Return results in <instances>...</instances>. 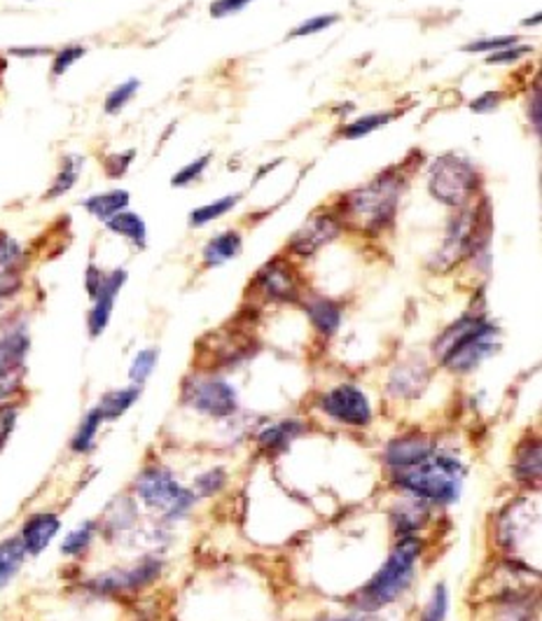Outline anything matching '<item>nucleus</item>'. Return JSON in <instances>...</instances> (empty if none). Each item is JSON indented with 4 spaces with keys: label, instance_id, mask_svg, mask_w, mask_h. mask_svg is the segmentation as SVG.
<instances>
[{
    "label": "nucleus",
    "instance_id": "nucleus-1",
    "mask_svg": "<svg viewBox=\"0 0 542 621\" xmlns=\"http://www.w3.org/2000/svg\"><path fill=\"white\" fill-rule=\"evenodd\" d=\"M393 474V486L410 498L428 503L430 507H451L459 503L463 482H465V465L457 456L435 451L422 465L407 470H397Z\"/></svg>",
    "mask_w": 542,
    "mask_h": 621
},
{
    "label": "nucleus",
    "instance_id": "nucleus-2",
    "mask_svg": "<svg viewBox=\"0 0 542 621\" xmlns=\"http://www.w3.org/2000/svg\"><path fill=\"white\" fill-rule=\"evenodd\" d=\"M498 350V327L484 315H463L433 346L435 358L453 375H470Z\"/></svg>",
    "mask_w": 542,
    "mask_h": 621
},
{
    "label": "nucleus",
    "instance_id": "nucleus-3",
    "mask_svg": "<svg viewBox=\"0 0 542 621\" xmlns=\"http://www.w3.org/2000/svg\"><path fill=\"white\" fill-rule=\"evenodd\" d=\"M426 542L418 536L400 538L389 554L387 563L372 575V579L356 591L354 606L360 612H379L389 608L402 594H405L416 575V561L422 559Z\"/></svg>",
    "mask_w": 542,
    "mask_h": 621
},
{
    "label": "nucleus",
    "instance_id": "nucleus-4",
    "mask_svg": "<svg viewBox=\"0 0 542 621\" xmlns=\"http://www.w3.org/2000/svg\"><path fill=\"white\" fill-rule=\"evenodd\" d=\"M131 495L138 507L162 521L185 519L199 501L192 488L183 486L173 472L160 463H150L136 474Z\"/></svg>",
    "mask_w": 542,
    "mask_h": 621
},
{
    "label": "nucleus",
    "instance_id": "nucleus-5",
    "mask_svg": "<svg viewBox=\"0 0 542 621\" xmlns=\"http://www.w3.org/2000/svg\"><path fill=\"white\" fill-rule=\"evenodd\" d=\"M400 185V177L393 171L379 175L374 183L348 194L344 218L360 232H379L393 220Z\"/></svg>",
    "mask_w": 542,
    "mask_h": 621
},
{
    "label": "nucleus",
    "instance_id": "nucleus-6",
    "mask_svg": "<svg viewBox=\"0 0 542 621\" xmlns=\"http://www.w3.org/2000/svg\"><path fill=\"white\" fill-rule=\"evenodd\" d=\"M164 575V559L157 554H143L141 559H136L129 565H117L111 571H103L87 582H82V587L94 594V596H129L146 591L154 587L160 577Z\"/></svg>",
    "mask_w": 542,
    "mask_h": 621
},
{
    "label": "nucleus",
    "instance_id": "nucleus-7",
    "mask_svg": "<svg viewBox=\"0 0 542 621\" xmlns=\"http://www.w3.org/2000/svg\"><path fill=\"white\" fill-rule=\"evenodd\" d=\"M181 395L192 412L216 421H227L239 412L237 388L220 377H208V375L187 377L183 381Z\"/></svg>",
    "mask_w": 542,
    "mask_h": 621
},
{
    "label": "nucleus",
    "instance_id": "nucleus-8",
    "mask_svg": "<svg viewBox=\"0 0 542 621\" xmlns=\"http://www.w3.org/2000/svg\"><path fill=\"white\" fill-rule=\"evenodd\" d=\"M480 187V175L457 154H445L430 169V192L435 199L461 206Z\"/></svg>",
    "mask_w": 542,
    "mask_h": 621
},
{
    "label": "nucleus",
    "instance_id": "nucleus-9",
    "mask_svg": "<svg viewBox=\"0 0 542 621\" xmlns=\"http://www.w3.org/2000/svg\"><path fill=\"white\" fill-rule=\"evenodd\" d=\"M319 410L346 428H367L374 418L372 402L356 383H339L319 398Z\"/></svg>",
    "mask_w": 542,
    "mask_h": 621
},
{
    "label": "nucleus",
    "instance_id": "nucleus-10",
    "mask_svg": "<svg viewBox=\"0 0 542 621\" xmlns=\"http://www.w3.org/2000/svg\"><path fill=\"white\" fill-rule=\"evenodd\" d=\"M540 526V507L533 505L531 498H519L510 507H507L500 519H498V544L503 552L510 554V561H515L517 549L523 540L533 536V530Z\"/></svg>",
    "mask_w": 542,
    "mask_h": 621
},
{
    "label": "nucleus",
    "instance_id": "nucleus-11",
    "mask_svg": "<svg viewBox=\"0 0 542 621\" xmlns=\"http://www.w3.org/2000/svg\"><path fill=\"white\" fill-rule=\"evenodd\" d=\"M437 451V441L426 433H407L393 437L383 447V463L391 472L422 465Z\"/></svg>",
    "mask_w": 542,
    "mask_h": 621
},
{
    "label": "nucleus",
    "instance_id": "nucleus-12",
    "mask_svg": "<svg viewBox=\"0 0 542 621\" xmlns=\"http://www.w3.org/2000/svg\"><path fill=\"white\" fill-rule=\"evenodd\" d=\"M64 530V521L57 511H31L28 517L22 521L20 530H16V538L22 540L24 549H26V556L28 559H36L41 554H45L47 549L51 547Z\"/></svg>",
    "mask_w": 542,
    "mask_h": 621
},
{
    "label": "nucleus",
    "instance_id": "nucleus-13",
    "mask_svg": "<svg viewBox=\"0 0 542 621\" xmlns=\"http://www.w3.org/2000/svg\"><path fill=\"white\" fill-rule=\"evenodd\" d=\"M125 283H127V272L115 269L111 274H103L96 290L90 295L92 297V309H90V315H87V330H90L92 340H96V336H101L103 332L108 330L113 309H115V299H117V295H119Z\"/></svg>",
    "mask_w": 542,
    "mask_h": 621
},
{
    "label": "nucleus",
    "instance_id": "nucleus-14",
    "mask_svg": "<svg viewBox=\"0 0 542 621\" xmlns=\"http://www.w3.org/2000/svg\"><path fill=\"white\" fill-rule=\"evenodd\" d=\"M339 220L332 216V212H316V216H311L302 229H297L295 237L290 239L288 248L295 255H302L309 257L313 253H319L321 248L330 241H335L339 237Z\"/></svg>",
    "mask_w": 542,
    "mask_h": 621
},
{
    "label": "nucleus",
    "instance_id": "nucleus-15",
    "mask_svg": "<svg viewBox=\"0 0 542 621\" xmlns=\"http://www.w3.org/2000/svg\"><path fill=\"white\" fill-rule=\"evenodd\" d=\"M255 286L262 295L274 301H297V297H300V278L281 257L262 266L255 276Z\"/></svg>",
    "mask_w": 542,
    "mask_h": 621
},
{
    "label": "nucleus",
    "instance_id": "nucleus-16",
    "mask_svg": "<svg viewBox=\"0 0 542 621\" xmlns=\"http://www.w3.org/2000/svg\"><path fill=\"white\" fill-rule=\"evenodd\" d=\"M138 519H141V507H138L131 493L117 495L113 503L103 511L99 521V536H106L108 540H119L136 530Z\"/></svg>",
    "mask_w": 542,
    "mask_h": 621
},
{
    "label": "nucleus",
    "instance_id": "nucleus-17",
    "mask_svg": "<svg viewBox=\"0 0 542 621\" xmlns=\"http://www.w3.org/2000/svg\"><path fill=\"white\" fill-rule=\"evenodd\" d=\"M31 350V334L26 323L14 321L0 325V375L24 369Z\"/></svg>",
    "mask_w": 542,
    "mask_h": 621
},
{
    "label": "nucleus",
    "instance_id": "nucleus-18",
    "mask_svg": "<svg viewBox=\"0 0 542 621\" xmlns=\"http://www.w3.org/2000/svg\"><path fill=\"white\" fill-rule=\"evenodd\" d=\"M430 383V369L424 360H405L395 365L389 377V393L397 400H416Z\"/></svg>",
    "mask_w": 542,
    "mask_h": 621
},
{
    "label": "nucleus",
    "instance_id": "nucleus-19",
    "mask_svg": "<svg viewBox=\"0 0 542 621\" xmlns=\"http://www.w3.org/2000/svg\"><path fill=\"white\" fill-rule=\"evenodd\" d=\"M512 474L517 479V484L527 488H540V476H542V449H540V437L529 435L523 437L517 449H515V460H512Z\"/></svg>",
    "mask_w": 542,
    "mask_h": 621
},
{
    "label": "nucleus",
    "instance_id": "nucleus-20",
    "mask_svg": "<svg viewBox=\"0 0 542 621\" xmlns=\"http://www.w3.org/2000/svg\"><path fill=\"white\" fill-rule=\"evenodd\" d=\"M304 430H307V425L300 418L276 421L267 425L265 430L257 433V447L262 453H267V456L284 453L295 439H300L304 435Z\"/></svg>",
    "mask_w": 542,
    "mask_h": 621
},
{
    "label": "nucleus",
    "instance_id": "nucleus-21",
    "mask_svg": "<svg viewBox=\"0 0 542 621\" xmlns=\"http://www.w3.org/2000/svg\"><path fill=\"white\" fill-rule=\"evenodd\" d=\"M22 245L0 234V297H10L22 286Z\"/></svg>",
    "mask_w": 542,
    "mask_h": 621
},
{
    "label": "nucleus",
    "instance_id": "nucleus-22",
    "mask_svg": "<svg viewBox=\"0 0 542 621\" xmlns=\"http://www.w3.org/2000/svg\"><path fill=\"white\" fill-rule=\"evenodd\" d=\"M475 222L477 220H475V212H472V210L461 212V216L451 222L447 241H445L442 253H440V257L447 262V266L453 264V262H459L465 255L468 248L472 245V234H475Z\"/></svg>",
    "mask_w": 542,
    "mask_h": 621
},
{
    "label": "nucleus",
    "instance_id": "nucleus-23",
    "mask_svg": "<svg viewBox=\"0 0 542 621\" xmlns=\"http://www.w3.org/2000/svg\"><path fill=\"white\" fill-rule=\"evenodd\" d=\"M430 511H433V507L428 503H422L416 498L402 501L391 511V521H393L395 532L400 538L416 536V532L426 528V524L430 521Z\"/></svg>",
    "mask_w": 542,
    "mask_h": 621
},
{
    "label": "nucleus",
    "instance_id": "nucleus-24",
    "mask_svg": "<svg viewBox=\"0 0 542 621\" xmlns=\"http://www.w3.org/2000/svg\"><path fill=\"white\" fill-rule=\"evenodd\" d=\"M26 561V549L22 540L16 538V532L0 540V591L8 589L10 584L20 577Z\"/></svg>",
    "mask_w": 542,
    "mask_h": 621
},
{
    "label": "nucleus",
    "instance_id": "nucleus-25",
    "mask_svg": "<svg viewBox=\"0 0 542 621\" xmlns=\"http://www.w3.org/2000/svg\"><path fill=\"white\" fill-rule=\"evenodd\" d=\"M103 425H106V421H103L99 406L96 404L90 406V410H87L84 416L80 418L71 441H68V449H71V453L90 456L96 449L99 433H101Z\"/></svg>",
    "mask_w": 542,
    "mask_h": 621
},
{
    "label": "nucleus",
    "instance_id": "nucleus-26",
    "mask_svg": "<svg viewBox=\"0 0 542 621\" xmlns=\"http://www.w3.org/2000/svg\"><path fill=\"white\" fill-rule=\"evenodd\" d=\"M141 393H143V388L131 386V383L125 388H115V390H108V393H103L96 402L103 421L106 423L119 421L138 400H141Z\"/></svg>",
    "mask_w": 542,
    "mask_h": 621
},
{
    "label": "nucleus",
    "instance_id": "nucleus-27",
    "mask_svg": "<svg viewBox=\"0 0 542 621\" xmlns=\"http://www.w3.org/2000/svg\"><path fill=\"white\" fill-rule=\"evenodd\" d=\"M307 315L311 325L316 327L323 336H335L342 327V307L337 301L325 297H313L307 301Z\"/></svg>",
    "mask_w": 542,
    "mask_h": 621
},
{
    "label": "nucleus",
    "instance_id": "nucleus-28",
    "mask_svg": "<svg viewBox=\"0 0 542 621\" xmlns=\"http://www.w3.org/2000/svg\"><path fill=\"white\" fill-rule=\"evenodd\" d=\"M99 538V521L96 519H87L80 526H76L73 530L66 532V538L61 540L59 552L66 559H82L92 552V547Z\"/></svg>",
    "mask_w": 542,
    "mask_h": 621
},
{
    "label": "nucleus",
    "instance_id": "nucleus-29",
    "mask_svg": "<svg viewBox=\"0 0 542 621\" xmlns=\"http://www.w3.org/2000/svg\"><path fill=\"white\" fill-rule=\"evenodd\" d=\"M129 204V192L125 189H113L106 194H96V197L87 199L84 208L92 212V216L101 218V220H111L117 212H122Z\"/></svg>",
    "mask_w": 542,
    "mask_h": 621
},
{
    "label": "nucleus",
    "instance_id": "nucleus-30",
    "mask_svg": "<svg viewBox=\"0 0 542 621\" xmlns=\"http://www.w3.org/2000/svg\"><path fill=\"white\" fill-rule=\"evenodd\" d=\"M239 253H241V237L237 232H224L204 248V262L206 266H220L237 257Z\"/></svg>",
    "mask_w": 542,
    "mask_h": 621
},
{
    "label": "nucleus",
    "instance_id": "nucleus-31",
    "mask_svg": "<svg viewBox=\"0 0 542 621\" xmlns=\"http://www.w3.org/2000/svg\"><path fill=\"white\" fill-rule=\"evenodd\" d=\"M106 222L115 234L129 239L138 248H146V222L138 218L136 212H117V216Z\"/></svg>",
    "mask_w": 542,
    "mask_h": 621
},
{
    "label": "nucleus",
    "instance_id": "nucleus-32",
    "mask_svg": "<svg viewBox=\"0 0 542 621\" xmlns=\"http://www.w3.org/2000/svg\"><path fill=\"white\" fill-rule=\"evenodd\" d=\"M157 363H160V350L157 348H143L134 355V360L129 365V383L143 388L148 383V379L154 375Z\"/></svg>",
    "mask_w": 542,
    "mask_h": 621
},
{
    "label": "nucleus",
    "instance_id": "nucleus-33",
    "mask_svg": "<svg viewBox=\"0 0 542 621\" xmlns=\"http://www.w3.org/2000/svg\"><path fill=\"white\" fill-rule=\"evenodd\" d=\"M227 482H230V476H227V472L222 468L206 470V472L195 476V484H192V493H195L197 498H214V495L224 491Z\"/></svg>",
    "mask_w": 542,
    "mask_h": 621
},
{
    "label": "nucleus",
    "instance_id": "nucleus-34",
    "mask_svg": "<svg viewBox=\"0 0 542 621\" xmlns=\"http://www.w3.org/2000/svg\"><path fill=\"white\" fill-rule=\"evenodd\" d=\"M447 614H449V591L445 584H435L424 612L418 614V621H447Z\"/></svg>",
    "mask_w": 542,
    "mask_h": 621
},
{
    "label": "nucleus",
    "instance_id": "nucleus-35",
    "mask_svg": "<svg viewBox=\"0 0 542 621\" xmlns=\"http://www.w3.org/2000/svg\"><path fill=\"white\" fill-rule=\"evenodd\" d=\"M80 169H82V159L80 157H66L55 185H51V189L47 192V199H55V197H59V194L71 189L76 185V181H78Z\"/></svg>",
    "mask_w": 542,
    "mask_h": 621
},
{
    "label": "nucleus",
    "instance_id": "nucleus-36",
    "mask_svg": "<svg viewBox=\"0 0 542 621\" xmlns=\"http://www.w3.org/2000/svg\"><path fill=\"white\" fill-rule=\"evenodd\" d=\"M24 377L26 369L0 375V404H20V398L24 393Z\"/></svg>",
    "mask_w": 542,
    "mask_h": 621
},
{
    "label": "nucleus",
    "instance_id": "nucleus-37",
    "mask_svg": "<svg viewBox=\"0 0 542 621\" xmlns=\"http://www.w3.org/2000/svg\"><path fill=\"white\" fill-rule=\"evenodd\" d=\"M239 202V197H222L214 204H208V206H201L197 210H192V216H189V222L195 225V227H201V225H208V222H214L216 218L224 216L227 210L234 208Z\"/></svg>",
    "mask_w": 542,
    "mask_h": 621
},
{
    "label": "nucleus",
    "instance_id": "nucleus-38",
    "mask_svg": "<svg viewBox=\"0 0 542 621\" xmlns=\"http://www.w3.org/2000/svg\"><path fill=\"white\" fill-rule=\"evenodd\" d=\"M20 423V404H0V453L8 447Z\"/></svg>",
    "mask_w": 542,
    "mask_h": 621
},
{
    "label": "nucleus",
    "instance_id": "nucleus-39",
    "mask_svg": "<svg viewBox=\"0 0 542 621\" xmlns=\"http://www.w3.org/2000/svg\"><path fill=\"white\" fill-rule=\"evenodd\" d=\"M391 119H393V115H367V117H360L354 124H348V127L342 131V136L344 138H360L365 134H372L374 129L383 127V124H389Z\"/></svg>",
    "mask_w": 542,
    "mask_h": 621
},
{
    "label": "nucleus",
    "instance_id": "nucleus-40",
    "mask_svg": "<svg viewBox=\"0 0 542 621\" xmlns=\"http://www.w3.org/2000/svg\"><path fill=\"white\" fill-rule=\"evenodd\" d=\"M136 89H138V80H129L125 84H119L117 89H113L111 96L106 99V113H119L125 105L131 101V96L136 94Z\"/></svg>",
    "mask_w": 542,
    "mask_h": 621
},
{
    "label": "nucleus",
    "instance_id": "nucleus-41",
    "mask_svg": "<svg viewBox=\"0 0 542 621\" xmlns=\"http://www.w3.org/2000/svg\"><path fill=\"white\" fill-rule=\"evenodd\" d=\"M339 20L337 14H323V16H313V20H307L302 26H297L292 33H290V38H304V35H313V33H319L327 26H332Z\"/></svg>",
    "mask_w": 542,
    "mask_h": 621
},
{
    "label": "nucleus",
    "instance_id": "nucleus-42",
    "mask_svg": "<svg viewBox=\"0 0 542 621\" xmlns=\"http://www.w3.org/2000/svg\"><path fill=\"white\" fill-rule=\"evenodd\" d=\"M84 55V47H66L55 57V66H51V73L64 76L68 68H71L80 57Z\"/></svg>",
    "mask_w": 542,
    "mask_h": 621
},
{
    "label": "nucleus",
    "instance_id": "nucleus-43",
    "mask_svg": "<svg viewBox=\"0 0 542 621\" xmlns=\"http://www.w3.org/2000/svg\"><path fill=\"white\" fill-rule=\"evenodd\" d=\"M208 159H211V157L206 154V157L197 159V162H192L189 166H185L181 173L173 175V181H171V183H173V187H183V185H187V183L195 181V177H199V175H201V171H204V169H206V164H208Z\"/></svg>",
    "mask_w": 542,
    "mask_h": 621
},
{
    "label": "nucleus",
    "instance_id": "nucleus-44",
    "mask_svg": "<svg viewBox=\"0 0 542 621\" xmlns=\"http://www.w3.org/2000/svg\"><path fill=\"white\" fill-rule=\"evenodd\" d=\"M517 38L515 35H510V38H494V41H477V43H472V45H465L463 49L465 51H488V49H505V47H510L515 45Z\"/></svg>",
    "mask_w": 542,
    "mask_h": 621
},
{
    "label": "nucleus",
    "instance_id": "nucleus-45",
    "mask_svg": "<svg viewBox=\"0 0 542 621\" xmlns=\"http://www.w3.org/2000/svg\"><path fill=\"white\" fill-rule=\"evenodd\" d=\"M249 3H251V0H216V3L211 5V14H214V16L232 14V12L243 10Z\"/></svg>",
    "mask_w": 542,
    "mask_h": 621
},
{
    "label": "nucleus",
    "instance_id": "nucleus-46",
    "mask_svg": "<svg viewBox=\"0 0 542 621\" xmlns=\"http://www.w3.org/2000/svg\"><path fill=\"white\" fill-rule=\"evenodd\" d=\"M529 47H517V49H500V51H496V55H492L488 57L486 61L488 64H507V61H515V59H519L521 55H529Z\"/></svg>",
    "mask_w": 542,
    "mask_h": 621
},
{
    "label": "nucleus",
    "instance_id": "nucleus-47",
    "mask_svg": "<svg viewBox=\"0 0 542 621\" xmlns=\"http://www.w3.org/2000/svg\"><path fill=\"white\" fill-rule=\"evenodd\" d=\"M496 105H498V94L488 92V94L480 96L477 101H472L470 108L475 113H492V111H496Z\"/></svg>",
    "mask_w": 542,
    "mask_h": 621
},
{
    "label": "nucleus",
    "instance_id": "nucleus-48",
    "mask_svg": "<svg viewBox=\"0 0 542 621\" xmlns=\"http://www.w3.org/2000/svg\"><path fill=\"white\" fill-rule=\"evenodd\" d=\"M131 159H134V152H127L125 157H122V154L111 157L108 162H106V169H108V173H111V175H122V173L127 171V166H129Z\"/></svg>",
    "mask_w": 542,
    "mask_h": 621
},
{
    "label": "nucleus",
    "instance_id": "nucleus-49",
    "mask_svg": "<svg viewBox=\"0 0 542 621\" xmlns=\"http://www.w3.org/2000/svg\"><path fill=\"white\" fill-rule=\"evenodd\" d=\"M321 621H387L381 619L377 612H354V614H344V617H325Z\"/></svg>",
    "mask_w": 542,
    "mask_h": 621
},
{
    "label": "nucleus",
    "instance_id": "nucleus-50",
    "mask_svg": "<svg viewBox=\"0 0 542 621\" xmlns=\"http://www.w3.org/2000/svg\"><path fill=\"white\" fill-rule=\"evenodd\" d=\"M531 119H533V127L535 131H540V92L535 89V103H531Z\"/></svg>",
    "mask_w": 542,
    "mask_h": 621
}]
</instances>
